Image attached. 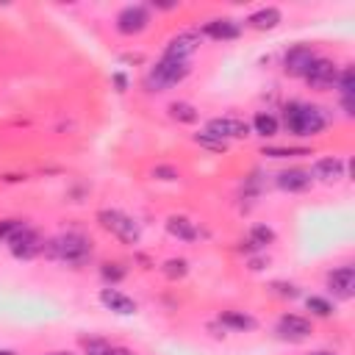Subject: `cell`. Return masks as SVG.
Here are the masks:
<instances>
[{"label": "cell", "instance_id": "obj_15", "mask_svg": "<svg viewBox=\"0 0 355 355\" xmlns=\"http://www.w3.org/2000/svg\"><path fill=\"white\" fill-rule=\"evenodd\" d=\"M100 303H103L108 311H114V314H122V316H131V314H136V303H133L128 294L117 291V289H103V291H100Z\"/></svg>", "mask_w": 355, "mask_h": 355}, {"label": "cell", "instance_id": "obj_4", "mask_svg": "<svg viewBox=\"0 0 355 355\" xmlns=\"http://www.w3.org/2000/svg\"><path fill=\"white\" fill-rule=\"evenodd\" d=\"M97 222H100L111 236H117L122 244H139V239H142V228H139V222H136L133 217H128L125 211L103 209V211L97 214Z\"/></svg>", "mask_w": 355, "mask_h": 355}, {"label": "cell", "instance_id": "obj_30", "mask_svg": "<svg viewBox=\"0 0 355 355\" xmlns=\"http://www.w3.org/2000/svg\"><path fill=\"white\" fill-rule=\"evenodd\" d=\"M108 347L111 344H106V341H89L86 344V355H108Z\"/></svg>", "mask_w": 355, "mask_h": 355}, {"label": "cell", "instance_id": "obj_11", "mask_svg": "<svg viewBox=\"0 0 355 355\" xmlns=\"http://www.w3.org/2000/svg\"><path fill=\"white\" fill-rule=\"evenodd\" d=\"M314 59H316V53H314L308 45H297V48H291V50L283 56V67H286L289 75L305 78V73H308V67L314 64Z\"/></svg>", "mask_w": 355, "mask_h": 355}, {"label": "cell", "instance_id": "obj_5", "mask_svg": "<svg viewBox=\"0 0 355 355\" xmlns=\"http://www.w3.org/2000/svg\"><path fill=\"white\" fill-rule=\"evenodd\" d=\"M6 244H9L12 256H15V258H23V261H31V258H37V256L45 250L42 236H39L34 228H28V225H23Z\"/></svg>", "mask_w": 355, "mask_h": 355}, {"label": "cell", "instance_id": "obj_17", "mask_svg": "<svg viewBox=\"0 0 355 355\" xmlns=\"http://www.w3.org/2000/svg\"><path fill=\"white\" fill-rule=\"evenodd\" d=\"M166 231H169V236L181 239V242H198V236H200L198 225L189 217H178V214L166 220Z\"/></svg>", "mask_w": 355, "mask_h": 355}, {"label": "cell", "instance_id": "obj_16", "mask_svg": "<svg viewBox=\"0 0 355 355\" xmlns=\"http://www.w3.org/2000/svg\"><path fill=\"white\" fill-rule=\"evenodd\" d=\"M311 181H314V178L305 169H283L278 175V186L283 192H305L311 186Z\"/></svg>", "mask_w": 355, "mask_h": 355}, {"label": "cell", "instance_id": "obj_25", "mask_svg": "<svg viewBox=\"0 0 355 355\" xmlns=\"http://www.w3.org/2000/svg\"><path fill=\"white\" fill-rule=\"evenodd\" d=\"M186 272H189V264H186L184 258H172V261H166V264H164V275H166L169 280L184 278Z\"/></svg>", "mask_w": 355, "mask_h": 355}, {"label": "cell", "instance_id": "obj_36", "mask_svg": "<svg viewBox=\"0 0 355 355\" xmlns=\"http://www.w3.org/2000/svg\"><path fill=\"white\" fill-rule=\"evenodd\" d=\"M53 355H67V352H53Z\"/></svg>", "mask_w": 355, "mask_h": 355}, {"label": "cell", "instance_id": "obj_13", "mask_svg": "<svg viewBox=\"0 0 355 355\" xmlns=\"http://www.w3.org/2000/svg\"><path fill=\"white\" fill-rule=\"evenodd\" d=\"M344 169H347V164L341 158L327 155V158H319L314 164V178H319V181H325V184H336L344 178Z\"/></svg>", "mask_w": 355, "mask_h": 355}, {"label": "cell", "instance_id": "obj_21", "mask_svg": "<svg viewBox=\"0 0 355 355\" xmlns=\"http://www.w3.org/2000/svg\"><path fill=\"white\" fill-rule=\"evenodd\" d=\"M275 242V231L272 228H267V225H256L253 231H250V247H256V250H264V247H269Z\"/></svg>", "mask_w": 355, "mask_h": 355}, {"label": "cell", "instance_id": "obj_6", "mask_svg": "<svg viewBox=\"0 0 355 355\" xmlns=\"http://www.w3.org/2000/svg\"><path fill=\"white\" fill-rule=\"evenodd\" d=\"M305 81L311 89H319V92H327V89H336V81H338V67L330 61V59H314V64L308 67L305 73Z\"/></svg>", "mask_w": 355, "mask_h": 355}, {"label": "cell", "instance_id": "obj_29", "mask_svg": "<svg viewBox=\"0 0 355 355\" xmlns=\"http://www.w3.org/2000/svg\"><path fill=\"white\" fill-rule=\"evenodd\" d=\"M125 275V269H119V264H106L103 267V278L106 280H119Z\"/></svg>", "mask_w": 355, "mask_h": 355}, {"label": "cell", "instance_id": "obj_32", "mask_svg": "<svg viewBox=\"0 0 355 355\" xmlns=\"http://www.w3.org/2000/svg\"><path fill=\"white\" fill-rule=\"evenodd\" d=\"M108 355H133L128 347H108Z\"/></svg>", "mask_w": 355, "mask_h": 355}, {"label": "cell", "instance_id": "obj_12", "mask_svg": "<svg viewBox=\"0 0 355 355\" xmlns=\"http://www.w3.org/2000/svg\"><path fill=\"white\" fill-rule=\"evenodd\" d=\"M327 286L338 300H349L355 294V269L352 267H338L327 275Z\"/></svg>", "mask_w": 355, "mask_h": 355}, {"label": "cell", "instance_id": "obj_31", "mask_svg": "<svg viewBox=\"0 0 355 355\" xmlns=\"http://www.w3.org/2000/svg\"><path fill=\"white\" fill-rule=\"evenodd\" d=\"M153 175L161 178V181H175V178H178V169H172V166H155Z\"/></svg>", "mask_w": 355, "mask_h": 355}, {"label": "cell", "instance_id": "obj_1", "mask_svg": "<svg viewBox=\"0 0 355 355\" xmlns=\"http://www.w3.org/2000/svg\"><path fill=\"white\" fill-rule=\"evenodd\" d=\"M283 125L289 128V133L294 136H316L330 125V117L325 114V108L319 106H308V103H289L283 108Z\"/></svg>", "mask_w": 355, "mask_h": 355}, {"label": "cell", "instance_id": "obj_14", "mask_svg": "<svg viewBox=\"0 0 355 355\" xmlns=\"http://www.w3.org/2000/svg\"><path fill=\"white\" fill-rule=\"evenodd\" d=\"M200 34H206V37H211V39H217V42H231V39H236V37L242 34V26H239L236 20L222 17V20H211V23H206Z\"/></svg>", "mask_w": 355, "mask_h": 355}, {"label": "cell", "instance_id": "obj_33", "mask_svg": "<svg viewBox=\"0 0 355 355\" xmlns=\"http://www.w3.org/2000/svg\"><path fill=\"white\" fill-rule=\"evenodd\" d=\"M114 84H117V86H119V92H125V78H122V75H119V73H117V75H114Z\"/></svg>", "mask_w": 355, "mask_h": 355}, {"label": "cell", "instance_id": "obj_2", "mask_svg": "<svg viewBox=\"0 0 355 355\" xmlns=\"http://www.w3.org/2000/svg\"><path fill=\"white\" fill-rule=\"evenodd\" d=\"M45 253L56 261H64V264H73V267H81L89 256H92V244L86 236L81 233H61L56 239H50L45 244Z\"/></svg>", "mask_w": 355, "mask_h": 355}, {"label": "cell", "instance_id": "obj_23", "mask_svg": "<svg viewBox=\"0 0 355 355\" xmlns=\"http://www.w3.org/2000/svg\"><path fill=\"white\" fill-rule=\"evenodd\" d=\"M169 111H172V117H175L178 122H186V125L198 122V111H195L189 103H172Z\"/></svg>", "mask_w": 355, "mask_h": 355}, {"label": "cell", "instance_id": "obj_24", "mask_svg": "<svg viewBox=\"0 0 355 355\" xmlns=\"http://www.w3.org/2000/svg\"><path fill=\"white\" fill-rule=\"evenodd\" d=\"M264 155L269 158H294V155H311L305 147H264Z\"/></svg>", "mask_w": 355, "mask_h": 355}, {"label": "cell", "instance_id": "obj_20", "mask_svg": "<svg viewBox=\"0 0 355 355\" xmlns=\"http://www.w3.org/2000/svg\"><path fill=\"white\" fill-rule=\"evenodd\" d=\"M220 322L225 327H231V330H239V333L256 327V319L250 314H244V311H225V314H220Z\"/></svg>", "mask_w": 355, "mask_h": 355}, {"label": "cell", "instance_id": "obj_28", "mask_svg": "<svg viewBox=\"0 0 355 355\" xmlns=\"http://www.w3.org/2000/svg\"><path fill=\"white\" fill-rule=\"evenodd\" d=\"M195 142L198 144H203V147H209V150H217V153H222L228 144L225 142H220V139H214V136H209V133H198L195 136Z\"/></svg>", "mask_w": 355, "mask_h": 355}, {"label": "cell", "instance_id": "obj_3", "mask_svg": "<svg viewBox=\"0 0 355 355\" xmlns=\"http://www.w3.org/2000/svg\"><path fill=\"white\" fill-rule=\"evenodd\" d=\"M192 73V64L189 61H175V59H161L155 67H150L147 78H144V86L150 92H166L172 86H178L186 75Z\"/></svg>", "mask_w": 355, "mask_h": 355}, {"label": "cell", "instance_id": "obj_22", "mask_svg": "<svg viewBox=\"0 0 355 355\" xmlns=\"http://www.w3.org/2000/svg\"><path fill=\"white\" fill-rule=\"evenodd\" d=\"M278 128H280V125H278V119H275L272 114H256V119H253V131H256L258 136H264V139H267V136H275Z\"/></svg>", "mask_w": 355, "mask_h": 355}, {"label": "cell", "instance_id": "obj_18", "mask_svg": "<svg viewBox=\"0 0 355 355\" xmlns=\"http://www.w3.org/2000/svg\"><path fill=\"white\" fill-rule=\"evenodd\" d=\"M336 89L341 92V106H344V111L352 117V95H355V73H352V67H344V70L338 73Z\"/></svg>", "mask_w": 355, "mask_h": 355}, {"label": "cell", "instance_id": "obj_7", "mask_svg": "<svg viewBox=\"0 0 355 355\" xmlns=\"http://www.w3.org/2000/svg\"><path fill=\"white\" fill-rule=\"evenodd\" d=\"M206 133L228 144V139H244V136H250V125L244 119H236V117H217V119H209Z\"/></svg>", "mask_w": 355, "mask_h": 355}, {"label": "cell", "instance_id": "obj_19", "mask_svg": "<svg viewBox=\"0 0 355 355\" xmlns=\"http://www.w3.org/2000/svg\"><path fill=\"white\" fill-rule=\"evenodd\" d=\"M247 23H250L256 31H269V28H275V26L280 23V9H275V6L258 9V12H253V15L247 17Z\"/></svg>", "mask_w": 355, "mask_h": 355}, {"label": "cell", "instance_id": "obj_8", "mask_svg": "<svg viewBox=\"0 0 355 355\" xmlns=\"http://www.w3.org/2000/svg\"><path fill=\"white\" fill-rule=\"evenodd\" d=\"M200 48V31H181L178 37L169 39L164 59H175V61H189Z\"/></svg>", "mask_w": 355, "mask_h": 355}, {"label": "cell", "instance_id": "obj_27", "mask_svg": "<svg viewBox=\"0 0 355 355\" xmlns=\"http://www.w3.org/2000/svg\"><path fill=\"white\" fill-rule=\"evenodd\" d=\"M23 225L26 222H20V220H3V222H0V242H9Z\"/></svg>", "mask_w": 355, "mask_h": 355}, {"label": "cell", "instance_id": "obj_10", "mask_svg": "<svg viewBox=\"0 0 355 355\" xmlns=\"http://www.w3.org/2000/svg\"><path fill=\"white\" fill-rule=\"evenodd\" d=\"M278 336L286 338V341H305L311 336V322L305 316H297V314H286L278 319Z\"/></svg>", "mask_w": 355, "mask_h": 355}, {"label": "cell", "instance_id": "obj_35", "mask_svg": "<svg viewBox=\"0 0 355 355\" xmlns=\"http://www.w3.org/2000/svg\"><path fill=\"white\" fill-rule=\"evenodd\" d=\"M311 355H333V352H311Z\"/></svg>", "mask_w": 355, "mask_h": 355}, {"label": "cell", "instance_id": "obj_34", "mask_svg": "<svg viewBox=\"0 0 355 355\" xmlns=\"http://www.w3.org/2000/svg\"><path fill=\"white\" fill-rule=\"evenodd\" d=\"M0 355H15V352H9V349H0Z\"/></svg>", "mask_w": 355, "mask_h": 355}, {"label": "cell", "instance_id": "obj_26", "mask_svg": "<svg viewBox=\"0 0 355 355\" xmlns=\"http://www.w3.org/2000/svg\"><path fill=\"white\" fill-rule=\"evenodd\" d=\"M305 305H308V311L316 314V316H330V314H333V305H330L325 297H308Z\"/></svg>", "mask_w": 355, "mask_h": 355}, {"label": "cell", "instance_id": "obj_9", "mask_svg": "<svg viewBox=\"0 0 355 355\" xmlns=\"http://www.w3.org/2000/svg\"><path fill=\"white\" fill-rule=\"evenodd\" d=\"M147 23H150V12L144 6H125L117 15V31L125 34V37H133V34L144 31Z\"/></svg>", "mask_w": 355, "mask_h": 355}]
</instances>
